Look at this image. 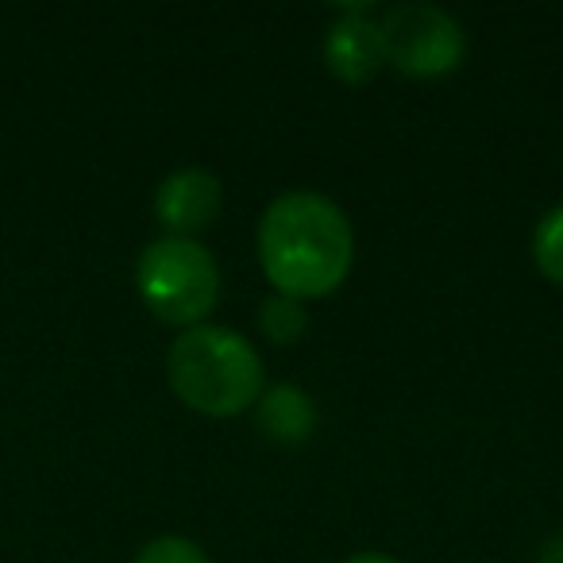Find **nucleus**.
I'll return each instance as SVG.
<instances>
[{
    "mask_svg": "<svg viewBox=\"0 0 563 563\" xmlns=\"http://www.w3.org/2000/svg\"><path fill=\"white\" fill-rule=\"evenodd\" d=\"M255 429L274 444H306L317 429V406L301 386L278 383L258 394L255 406Z\"/></svg>",
    "mask_w": 563,
    "mask_h": 563,
    "instance_id": "obj_7",
    "label": "nucleus"
},
{
    "mask_svg": "<svg viewBox=\"0 0 563 563\" xmlns=\"http://www.w3.org/2000/svg\"><path fill=\"white\" fill-rule=\"evenodd\" d=\"M170 386L189 409L209 417H235L263 394V360L243 332L224 324H194L166 355Z\"/></svg>",
    "mask_w": 563,
    "mask_h": 563,
    "instance_id": "obj_2",
    "label": "nucleus"
},
{
    "mask_svg": "<svg viewBox=\"0 0 563 563\" xmlns=\"http://www.w3.org/2000/svg\"><path fill=\"white\" fill-rule=\"evenodd\" d=\"M355 232L347 212L317 189H290L258 220V263L286 298H324L347 278Z\"/></svg>",
    "mask_w": 563,
    "mask_h": 563,
    "instance_id": "obj_1",
    "label": "nucleus"
},
{
    "mask_svg": "<svg viewBox=\"0 0 563 563\" xmlns=\"http://www.w3.org/2000/svg\"><path fill=\"white\" fill-rule=\"evenodd\" d=\"M537 563H563V532L544 540V548L537 552Z\"/></svg>",
    "mask_w": 563,
    "mask_h": 563,
    "instance_id": "obj_11",
    "label": "nucleus"
},
{
    "mask_svg": "<svg viewBox=\"0 0 563 563\" xmlns=\"http://www.w3.org/2000/svg\"><path fill=\"white\" fill-rule=\"evenodd\" d=\"M532 258H537L540 274L563 286V201L540 217L537 232H532Z\"/></svg>",
    "mask_w": 563,
    "mask_h": 563,
    "instance_id": "obj_9",
    "label": "nucleus"
},
{
    "mask_svg": "<svg viewBox=\"0 0 563 563\" xmlns=\"http://www.w3.org/2000/svg\"><path fill=\"white\" fill-rule=\"evenodd\" d=\"M344 563H398V560L386 552H355V555H347Z\"/></svg>",
    "mask_w": 563,
    "mask_h": 563,
    "instance_id": "obj_12",
    "label": "nucleus"
},
{
    "mask_svg": "<svg viewBox=\"0 0 563 563\" xmlns=\"http://www.w3.org/2000/svg\"><path fill=\"white\" fill-rule=\"evenodd\" d=\"M132 563H209V555H205L201 544L186 537H155L151 544L140 548Z\"/></svg>",
    "mask_w": 563,
    "mask_h": 563,
    "instance_id": "obj_10",
    "label": "nucleus"
},
{
    "mask_svg": "<svg viewBox=\"0 0 563 563\" xmlns=\"http://www.w3.org/2000/svg\"><path fill=\"white\" fill-rule=\"evenodd\" d=\"M324 63L336 78L352 81V86L371 81L386 66L383 24L367 4L340 9V16L324 32Z\"/></svg>",
    "mask_w": 563,
    "mask_h": 563,
    "instance_id": "obj_6",
    "label": "nucleus"
},
{
    "mask_svg": "<svg viewBox=\"0 0 563 563\" xmlns=\"http://www.w3.org/2000/svg\"><path fill=\"white\" fill-rule=\"evenodd\" d=\"M383 47L386 63L398 66L409 78H440L452 74L467 55V35L452 12L437 4H394L383 12Z\"/></svg>",
    "mask_w": 563,
    "mask_h": 563,
    "instance_id": "obj_4",
    "label": "nucleus"
},
{
    "mask_svg": "<svg viewBox=\"0 0 563 563\" xmlns=\"http://www.w3.org/2000/svg\"><path fill=\"white\" fill-rule=\"evenodd\" d=\"M258 329L274 344H294V340L306 336L309 329V309L298 298H286V294H271V298L258 306Z\"/></svg>",
    "mask_w": 563,
    "mask_h": 563,
    "instance_id": "obj_8",
    "label": "nucleus"
},
{
    "mask_svg": "<svg viewBox=\"0 0 563 563\" xmlns=\"http://www.w3.org/2000/svg\"><path fill=\"white\" fill-rule=\"evenodd\" d=\"M140 298L166 324H201L220 298V266L212 251L186 235H163L147 243L135 263Z\"/></svg>",
    "mask_w": 563,
    "mask_h": 563,
    "instance_id": "obj_3",
    "label": "nucleus"
},
{
    "mask_svg": "<svg viewBox=\"0 0 563 563\" xmlns=\"http://www.w3.org/2000/svg\"><path fill=\"white\" fill-rule=\"evenodd\" d=\"M220 205H224V186L205 166H181L166 174L155 189V217L163 220L166 232L186 240H194L220 217Z\"/></svg>",
    "mask_w": 563,
    "mask_h": 563,
    "instance_id": "obj_5",
    "label": "nucleus"
}]
</instances>
